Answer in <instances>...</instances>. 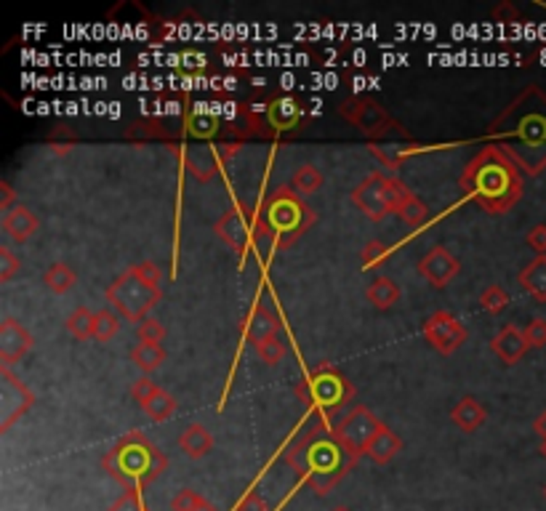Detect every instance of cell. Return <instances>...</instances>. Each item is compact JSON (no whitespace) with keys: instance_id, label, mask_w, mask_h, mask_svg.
I'll list each match as a JSON object with an SVG mask.
<instances>
[{"instance_id":"6da1fadb","label":"cell","mask_w":546,"mask_h":511,"mask_svg":"<svg viewBox=\"0 0 546 511\" xmlns=\"http://www.w3.org/2000/svg\"><path fill=\"white\" fill-rule=\"evenodd\" d=\"M491 136H501L504 142H515L512 147H501L515 166L525 173H542L546 169V94L534 86L520 94L504 115L491 126Z\"/></svg>"},{"instance_id":"7a4b0ae2","label":"cell","mask_w":546,"mask_h":511,"mask_svg":"<svg viewBox=\"0 0 546 511\" xmlns=\"http://www.w3.org/2000/svg\"><path fill=\"white\" fill-rule=\"evenodd\" d=\"M461 186L485 210L504 213L523 197V173L501 147H488L467 166Z\"/></svg>"},{"instance_id":"3957f363","label":"cell","mask_w":546,"mask_h":511,"mask_svg":"<svg viewBox=\"0 0 546 511\" xmlns=\"http://www.w3.org/2000/svg\"><path fill=\"white\" fill-rule=\"evenodd\" d=\"M102 466L126 490H145L166 472L169 458L150 437L134 429L115 442V448L102 458Z\"/></svg>"},{"instance_id":"277c9868","label":"cell","mask_w":546,"mask_h":511,"mask_svg":"<svg viewBox=\"0 0 546 511\" xmlns=\"http://www.w3.org/2000/svg\"><path fill=\"white\" fill-rule=\"evenodd\" d=\"M344 456L347 453L334 440V434L320 437V432H312L285 453V461L296 469V474L312 482L315 496H326L352 469V464H342Z\"/></svg>"},{"instance_id":"5b68a950","label":"cell","mask_w":546,"mask_h":511,"mask_svg":"<svg viewBox=\"0 0 546 511\" xmlns=\"http://www.w3.org/2000/svg\"><path fill=\"white\" fill-rule=\"evenodd\" d=\"M163 272L155 261H142L128 267L115 283L107 285L110 307L123 317L142 323L163 299Z\"/></svg>"},{"instance_id":"8992f818","label":"cell","mask_w":546,"mask_h":511,"mask_svg":"<svg viewBox=\"0 0 546 511\" xmlns=\"http://www.w3.org/2000/svg\"><path fill=\"white\" fill-rule=\"evenodd\" d=\"M261 218H264V227H267V237L272 240L275 248L294 245L315 224L312 208L288 184L277 186L267 197V202L261 208Z\"/></svg>"},{"instance_id":"52a82bcc","label":"cell","mask_w":546,"mask_h":511,"mask_svg":"<svg viewBox=\"0 0 546 511\" xmlns=\"http://www.w3.org/2000/svg\"><path fill=\"white\" fill-rule=\"evenodd\" d=\"M410 194H413V192H410L400 178L386 176V173H381V170H373L363 184L355 186V192H352V205H355L358 210H363L370 221H381L384 216L397 213V210L408 202Z\"/></svg>"},{"instance_id":"ba28073f","label":"cell","mask_w":546,"mask_h":511,"mask_svg":"<svg viewBox=\"0 0 546 511\" xmlns=\"http://www.w3.org/2000/svg\"><path fill=\"white\" fill-rule=\"evenodd\" d=\"M294 394L312 408L334 410L339 405H347L355 397V389L331 362H320L302 381H296Z\"/></svg>"},{"instance_id":"9c48e42d","label":"cell","mask_w":546,"mask_h":511,"mask_svg":"<svg viewBox=\"0 0 546 511\" xmlns=\"http://www.w3.org/2000/svg\"><path fill=\"white\" fill-rule=\"evenodd\" d=\"M213 232L221 237V243H227L240 256H248V251L256 245V240L267 237V227H264L261 213L253 210V208H243V205H235V208L224 210L216 218Z\"/></svg>"},{"instance_id":"30bf717a","label":"cell","mask_w":546,"mask_h":511,"mask_svg":"<svg viewBox=\"0 0 546 511\" xmlns=\"http://www.w3.org/2000/svg\"><path fill=\"white\" fill-rule=\"evenodd\" d=\"M336 112H339V118L350 120L363 136H368L370 144L378 142V139H384L386 134L408 136L405 128H402L381 104H376V102L368 99V96H352V99L342 102V104L336 107Z\"/></svg>"},{"instance_id":"8fae6325","label":"cell","mask_w":546,"mask_h":511,"mask_svg":"<svg viewBox=\"0 0 546 511\" xmlns=\"http://www.w3.org/2000/svg\"><path fill=\"white\" fill-rule=\"evenodd\" d=\"M378 429H381V421H378L365 405H355V408L331 429V434H334V440L342 445V450L347 453V458L355 464V461L363 456L368 442L373 440V434H376Z\"/></svg>"},{"instance_id":"7c38bea8","label":"cell","mask_w":546,"mask_h":511,"mask_svg":"<svg viewBox=\"0 0 546 511\" xmlns=\"http://www.w3.org/2000/svg\"><path fill=\"white\" fill-rule=\"evenodd\" d=\"M237 150H240L237 142H219V144H205V147L192 144V147H177V158L194 178L208 181L237 155Z\"/></svg>"},{"instance_id":"4fadbf2b","label":"cell","mask_w":546,"mask_h":511,"mask_svg":"<svg viewBox=\"0 0 546 511\" xmlns=\"http://www.w3.org/2000/svg\"><path fill=\"white\" fill-rule=\"evenodd\" d=\"M424 339L440 354H453L467 341V328L451 312H434L424 320Z\"/></svg>"},{"instance_id":"5bb4252c","label":"cell","mask_w":546,"mask_h":511,"mask_svg":"<svg viewBox=\"0 0 546 511\" xmlns=\"http://www.w3.org/2000/svg\"><path fill=\"white\" fill-rule=\"evenodd\" d=\"M418 275L429 283V285H434V288H445V285H451L453 280H456V275L461 272V264H459V259L448 251V248H443V245H432L421 259H418Z\"/></svg>"},{"instance_id":"9a60e30c","label":"cell","mask_w":546,"mask_h":511,"mask_svg":"<svg viewBox=\"0 0 546 511\" xmlns=\"http://www.w3.org/2000/svg\"><path fill=\"white\" fill-rule=\"evenodd\" d=\"M32 334L13 317L0 323V365L11 367L13 362H19L29 349H32Z\"/></svg>"},{"instance_id":"2e32d148","label":"cell","mask_w":546,"mask_h":511,"mask_svg":"<svg viewBox=\"0 0 546 511\" xmlns=\"http://www.w3.org/2000/svg\"><path fill=\"white\" fill-rule=\"evenodd\" d=\"M491 349H493V354H496L504 365H517V362L525 357V351L531 349V343L525 339V331H523V328H517V326H504V328L496 334V339L491 341Z\"/></svg>"},{"instance_id":"e0dca14e","label":"cell","mask_w":546,"mask_h":511,"mask_svg":"<svg viewBox=\"0 0 546 511\" xmlns=\"http://www.w3.org/2000/svg\"><path fill=\"white\" fill-rule=\"evenodd\" d=\"M264 107V118H267V126L269 131H291L299 126L302 120V104L291 96H280V99H269Z\"/></svg>"},{"instance_id":"ac0fdd59","label":"cell","mask_w":546,"mask_h":511,"mask_svg":"<svg viewBox=\"0 0 546 511\" xmlns=\"http://www.w3.org/2000/svg\"><path fill=\"white\" fill-rule=\"evenodd\" d=\"M240 334L245 336V341H248L251 346H256V343H261V341L277 336V320H275V315H272L267 307L253 304L251 312L245 315V320L240 323Z\"/></svg>"},{"instance_id":"d6986e66","label":"cell","mask_w":546,"mask_h":511,"mask_svg":"<svg viewBox=\"0 0 546 511\" xmlns=\"http://www.w3.org/2000/svg\"><path fill=\"white\" fill-rule=\"evenodd\" d=\"M0 227H3V232L13 240V243H27L35 232H37V227H40V221H37V216L27 208V205H13L8 213H3V221H0Z\"/></svg>"},{"instance_id":"ffe728a7","label":"cell","mask_w":546,"mask_h":511,"mask_svg":"<svg viewBox=\"0 0 546 511\" xmlns=\"http://www.w3.org/2000/svg\"><path fill=\"white\" fill-rule=\"evenodd\" d=\"M400 450H402V440H400L386 424H381V429H378V432L373 434V440L368 442L365 456H368L370 461H376L378 466H384V464H389Z\"/></svg>"},{"instance_id":"44dd1931","label":"cell","mask_w":546,"mask_h":511,"mask_svg":"<svg viewBox=\"0 0 546 511\" xmlns=\"http://www.w3.org/2000/svg\"><path fill=\"white\" fill-rule=\"evenodd\" d=\"M179 450L186 458L200 461L213 450V434L203 426V424H189L179 434Z\"/></svg>"},{"instance_id":"7402d4cb","label":"cell","mask_w":546,"mask_h":511,"mask_svg":"<svg viewBox=\"0 0 546 511\" xmlns=\"http://www.w3.org/2000/svg\"><path fill=\"white\" fill-rule=\"evenodd\" d=\"M485 418H488V413H485V408H483V402L480 400H475V397H464L453 410H451V421L461 429V432H477L483 424H485Z\"/></svg>"},{"instance_id":"603a6c76","label":"cell","mask_w":546,"mask_h":511,"mask_svg":"<svg viewBox=\"0 0 546 511\" xmlns=\"http://www.w3.org/2000/svg\"><path fill=\"white\" fill-rule=\"evenodd\" d=\"M166 357H169V351H166V346L158 343V341H139V343L131 349V362H134L145 375L155 373V370L166 362Z\"/></svg>"},{"instance_id":"cb8c5ba5","label":"cell","mask_w":546,"mask_h":511,"mask_svg":"<svg viewBox=\"0 0 546 511\" xmlns=\"http://www.w3.org/2000/svg\"><path fill=\"white\" fill-rule=\"evenodd\" d=\"M400 296H402V291H400V285L392 280V277H376L370 285H368V291H365V299L378 309V312H386V309H392L397 301H400Z\"/></svg>"},{"instance_id":"d4e9b609","label":"cell","mask_w":546,"mask_h":511,"mask_svg":"<svg viewBox=\"0 0 546 511\" xmlns=\"http://www.w3.org/2000/svg\"><path fill=\"white\" fill-rule=\"evenodd\" d=\"M520 285L525 293H531L536 301H546V256H536L520 275H517Z\"/></svg>"},{"instance_id":"484cf974","label":"cell","mask_w":546,"mask_h":511,"mask_svg":"<svg viewBox=\"0 0 546 511\" xmlns=\"http://www.w3.org/2000/svg\"><path fill=\"white\" fill-rule=\"evenodd\" d=\"M43 283H46V288H48L51 293L64 296L67 291L75 288V283H78V272H75L70 264H64V261H54V264L43 272Z\"/></svg>"},{"instance_id":"4316f807","label":"cell","mask_w":546,"mask_h":511,"mask_svg":"<svg viewBox=\"0 0 546 511\" xmlns=\"http://www.w3.org/2000/svg\"><path fill=\"white\" fill-rule=\"evenodd\" d=\"M142 410L147 413L150 421H155V424H166V421L177 413V397L161 386V389H158V391L142 405Z\"/></svg>"},{"instance_id":"83f0119b","label":"cell","mask_w":546,"mask_h":511,"mask_svg":"<svg viewBox=\"0 0 546 511\" xmlns=\"http://www.w3.org/2000/svg\"><path fill=\"white\" fill-rule=\"evenodd\" d=\"M323 173H320V169L318 166H312V163H304V166H299V169L291 173V181H288V186L296 192V194H315L320 186H323Z\"/></svg>"},{"instance_id":"f1b7e54d","label":"cell","mask_w":546,"mask_h":511,"mask_svg":"<svg viewBox=\"0 0 546 511\" xmlns=\"http://www.w3.org/2000/svg\"><path fill=\"white\" fill-rule=\"evenodd\" d=\"M94 323H96V312H91L88 307H78L64 320V328L72 339L88 341L94 339Z\"/></svg>"},{"instance_id":"f546056e","label":"cell","mask_w":546,"mask_h":511,"mask_svg":"<svg viewBox=\"0 0 546 511\" xmlns=\"http://www.w3.org/2000/svg\"><path fill=\"white\" fill-rule=\"evenodd\" d=\"M120 315L115 309H99L96 312V323H94V339L99 343H110V341L118 336L120 331Z\"/></svg>"},{"instance_id":"4dcf8cb0","label":"cell","mask_w":546,"mask_h":511,"mask_svg":"<svg viewBox=\"0 0 546 511\" xmlns=\"http://www.w3.org/2000/svg\"><path fill=\"white\" fill-rule=\"evenodd\" d=\"M397 216L402 218V224L405 227H410V229H418L426 218H429V208H426V202L421 200V197H416V194H410L408 197V202L397 210Z\"/></svg>"},{"instance_id":"1f68e13d","label":"cell","mask_w":546,"mask_h":511,"mask_svg":"<svg viewBox=\"0 0 546 511\" xmlns=\"http://www.w3.org/2000/svg\"><path fill=\"white\" fill-rule=\"evenodd\" d=\"M253 351L259 354V359H261L264 365L275 367V365H280V362L285 359V354H288V346H285V341L280 339V336H272V339L256 343V346H253Z\"/></svg>"},{"instance_id":"d6a6232c","label":"cell","mask_w":546,"mask_h":511,"mask_svg":"<svg viewBox=\"0 0 546 511\" xmlns=\"http://www.w3.org/2000/svg\"><path fill=\"white\" fill-rule=\"evenodd\" d=\"M171 509L174 511H219L211 501H205L197 490L192 488H182L174 499H171Z\"/></svg>"},{"instance_id":"836d02e7","label":"cell","mask_w":546,"mask_h":511,"mask_svg":"<svg viewBox=\"0 0 546 511\" xmlns=\"http://www.w3.org/2000/svg\"><path fill=\"white\" fill-rule=\"evenodd\" d=\"M507 304H509V293H507L501 285H491V288H485L483 296H480V307H483L488 315H501V312L507 309Z\"/></svg>"},{"instance_id":"e575fe53","label":"cell","mask_w":546,"mask_h":511,"mask_svg":"<svg viewBox=\"0 0 546 511\" xmlns=\"http://www.w3.org/2000/svg\"><path fill=\"white\" fill-rule=\"evenodd\" d=\"M389 259V245H384L381 240H370L360 251V261H363V269H373L376 264L386 261Z\"/></svg>"},{"instance_id":"d590c367","label":"cell","mask_w":546,"mask_h":511,"mask_svg":"<svg viewBox=\"0 0 546 511\" xmlns=\"http://www.w3.org/2000/svg\"><path fill=\"white\" fill-rule=\"evenodd\" d=\"M19 269H21L19 256H16L8 245H0V283L13 280V275H16Z\"/></svg>"},{"instance_id":"8d00e7d4","label":"cell","mask_w":546,"mask_h":511,"mask_svg":"<svg viewBox=\"0 0 546 511\" xmlns=\"http://www.w3.org/2000/svg\"><path fill=\"white\" fill-rule=\"evenodd\" d=\"M139 341H161L166 339V326L161 323V320H155V317H145L142 323H139Z\"/></svg>"},{"instance_id":"74e56055","label":"cell","mask_w":546,"mask_h":511,"mask_svg":"<svg viewBox=\"0 0 546 511\" xmlns=\"http://www.w3.org/2000/svg\"><path fill=\"white\" fill-rule=\"evenodd\" d=\"M525 339L531 343V349H544L546 346V320L544 317H534L525 328Z\"/></svg>"},{"instance_id":"f35d334b","label":"cell","mask_w":546,"mask_h":511,"mask_svg":"<svg viewBox=\"0 0 546 511\" xmlns=\"http://www.w3.org/2000/svg\"><path fill=\"white\" fill-rule=\"evenodd\" d=\"M158 389H161V386H158V383H155L150 375H145V378H139L136 383H131V397H134V402L142 408V405H145V402H147V400H150L155 391H158Z\"/></svg>"},{"instance_id":"ab89813d","label":"cell","mask_w":546,"mask_h":511,"mask_svg":"<svg viewBox=\"0 0 546 511\" xmlns=\"http://www.w3.org/2000/svg\"><path fill=\"white\" fill-rule=\"evenodd\" d=\"M107 511H147L142 504V490H123V496Z\"/></svg>"},{"instance_id":"60d3db41","label":"cell","mask_w":546,"mask_h":511,"mask_svg":"<svg viewBox=\"0 0 546 511\" xmlns=\"http://www.w3.org/2000/svg\"><path fill=\"white\" fill-rule=\"evenodd\" d=\"M235 511H269V507H267V501H264L256 490H248V493L237 501Z\"/></svg>"},{"instance_id":"b9f144b4","label":"cell","mask_w":546,"mask_h":511,"mask_svg":"<svg viewBox=\"0 0 546 511\" xmlns=\"http://www.w3.org/2000/svg\"><path fill=\"white\" fill-rule=\"evenodd\" d=\"M525 243H528L539 256H546V224H536V227L525 235Z\"/></svg>"},{"instance_id":"7bdbcfd3","label":"cell","mask_w":546,"mask_h":511,"mask_svg":"<svg viewBox=\"0 0 546 511\" xmlns=\"http://www.w3.org/2000/svg\"><path fill=\"white\" fill-rule=\"evenodd\" d=\"M13 205H19V202H16V194H13V189H11V184H8V181H0V213H8Z\"/></svg>"},{"instance_id":"ee69618b","label":"cell","mask_w":546,"mask_h":511,"mask_svg":"<svg viewBox=\"0 0 546 511\" xmlns=\"http://www.w3.org/2000/svg\"><path fill=\"white\" fill-rule=\"evenodd\" d=\"M534 429H536V434L542 437V440H546V410L536 418V424H534Z\"/></svg>"},{"instance_id":"f6af8a7d","label":"cell","mask_w":546,"mask_h":511,"mask_svg":"<svg viewBox=\"0 0 546 511\" xmlns=\"http://www.w3.org/2000/svg\"><path fill=\"white\" fill-rule=\"evenodd\" d=\"M331 511H352L350 507H336V509H331Z\"/></svg>"},{"instance_id":"bcb514c9","label":"cell","mask_w":546,"mask_h":511,"mask_svg":"<svg viewBox=\"0 0 546 511\" xmlns=\"http://www.w3.org/2000/svg\"><path fill=\"white\" fill-rule=\"evenodd\" d=\"M542 456H544V458H546V440H544V442H542Z\"/></svg>"},{"instance_id":"7dc6e473","label":"cell","mask_w":546,"mask_h":511,"mask_svg":"<svg viewBox=\"0 0 546 511\" xmlns=\"http://www.w3.org/2000/svg\"><path fill=\"white\" fill-rule=\"evenodd\" d=\"M544 496H546V488H544Z\"/></svg>"}]
</instances>
